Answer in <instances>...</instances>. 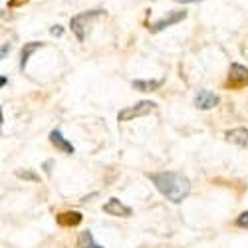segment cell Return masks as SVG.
Segmentation results:
<instances>
[{
  "mask_svg": "<svg viewBox=\"0 0 248 248\" xmlns=\"http://www.w3.org/2000/svg\"><path fill=\"white\" fill-rule=\"evenodd\" d=\"M149 179L153 181V185L157 187V191L175 204L183 202L191 193V181L185 177L183 173H175V171H165V173H153L149 175Z\"/></svg>",
  "mask_w": 248,
  "mask_h": 248,
  "instance_id": "1",
  "label": "cell"
},
{
  "mask_svg": "<svg viewBox=\"0 0 248 248\" xmlns=\"http://www.w3.org/2000/svg\"><path fill=\"white\" fill-rule=\"evenodd\" d=\"M103 14H106V10L95 8V10H88V12L76 14V16L70 20V28H72V32L76 34L78 42H86L88 32H90V28H92V22H93L95 18L103 16Z\"/></svg>",
  "mask_w": 248,
  "mask_h": 248,
  "instance_id": "2",
  "label": "cell"
},
{
  "mask_svg": "<svg viewBox=\"0 0 248 248\" xmlns=\"http://www.w3.org/2000/svg\"><path fill=\"white\" fill-rule=\"evenodd\" d=\"M151 111H155V103L149 101V99H143V101H137L135 106L131 108H125L117 113V119L119 121H133L135 117H143V115H149Z\"/></svg>",
  "mask_w": 248,
  "mask_h": 248,
  "instance_id": "3",
  "label": "cell"
},
{
  "mask_svg": "<svg viewBox=\"0 0 248 248\" xmlns=\"http://www.w3.org/2000/svg\"><path fill=\"white\" fill-rule=\"evenodd\" d=\"M185 18H187V10H171L169 14H165L163 18H159L157 22H153V24L149 26V30H151V34H159V32H163L165 28H169V26H175V24L183 22Z\"/></svg>",
  "mask_w": 248,
  "mask_h": 248,
  "instance_id": "4",
  "label": "cell"
},
{
  "mask_svg": "<svg viewBox=\"0 0 248 248\" xmlns=\"http://www.w3.org/2000/svg\"><path fill=\"white\" fill-rule=\"evenodd\" d=\"M218 103H220V97L217 93L209 92V90H199L197 95H195V106L202 111H209V109L217 108Z\"/></svg>",
  "mask_w": 248,
  "mask_h": 248,
  "instance_id": "5",
  "label": "cell"
},
{
  "mask_svg": "<svg viewBox=\"0 0 248 248\" xmlns=\"http://www.w3.org/2000/svg\"><path fill=\"white\" fill-rule=\"evenodd\" d=\"M50 143L58 149V151H62V153H66V155H72V153H76V147L72 145V143L62 135V131L60 129H52L50 131Z\"/></svg>",
  "mask_w": 248,
  "mask_h": 248,
  "instance_id": "6",
  "label": "cell"
},
{
  "mask_svg": "<svg viewBox=\"0 0 248 248\" xmlns=\"http://www.w3.org/2000/svg\"><path fill=\"white\" fill-rule=\"evenodd\" d=\"M103 213L113 215V217H123V218L131 217V209L127 204H123L119 199H109L106 204H103Z\"/></svg>",
  "mask_w": 248,
  "mask_h": 248,
  "instance_id": "7",
  "label": "cell"
},
{
  "mask_svg": "<svg viewBox=\"0 0 248 248\" xmlns=\"http://www.w3.org/2000/svg\"><path fill=\"white\" fill-rule=\"evenodd\" d=\"M229 84L231 86H246L248 84V68L240 66V64H232L229 70Z\"/></svg>",
  "mask_w": 248,
  "mask_h": 248,
  "instance_id": "8",
  "label": "cell"
},
{
  "mask_svg": "<svg viewBox=\"0 0 248 248\" xmlns=\"http://www.w3.org/2000/svg\"><path fill=\"white\" fill-rule=\"evenodd\" d=\"M226 141L234 143V145H238V147H248V129L236 127V129L226 131Z\"/></svg>",
  "mask_w": 248,
  "mask_h": 248,
  "instance_id": "9",
  "label": "cell"
},
{
  "mask_svg": "<svg viewBox=\"0 0 248 248\" xmlns=\"http://www.w3.org/2000/svg\"><path fill=\"white\" fill-rule=\"evenodd\" d=\"M44 46H46L44 42H28V44H24V48H22V54H20V70H26L30 56H32L36 50L44 48Z\"/></svg>",
  "mask_w": 248,
  "mask_h": 248,
  "instance_id": "10",
  "label": "cell"
},
{
  "mask_svg": "<svg viewBox=\"0 0 248 248\" xmlns=\"http://www.w3.org/2000/svg\"><path fill=\"white\" fill-rule=\"evenodd\" d=\"M131 86L137 92H155L163 86V79H133Z\"/></svg>",
  "mask_w": 248,
  "mask_h": 248,
  "instance_id": "11",
  "label": "cell"
},
{
  "mask_svg": "<svg viewBox=\"0 0 248 248\" xmlns=\"http://www.w3.org/2000/svg\"><path fill=\"white\" fill-rule=\"evenodd\" d=\"M81 213H78V211H68V213H62V215H58V222L62 224V226H78L79 222H81Z\"/></svg>",
  "mask_w": 248,
  "mask_h": 248,
  "instance_id": "12",
  "label": "cell"
},
{
  "mask_svg": "<svg viewBox=\"0 0 248 248\" xmlns=\"http://www.w3.org/2000/svg\"><path fill=\"white\" fill-rule=\"evenodd\" d=\"M78 242H79V248H103L101 244H97V242L93 240V234H92L90 231L81 232L79 238H78Z\"/></svg>",
  "mask_w": 248,
  "mask_h": 248,
  "instance_id": "13",
  "label": "cell"
},
{
  "mask_svg": "<svg viewBox=\"0 0 248 248\" xmlns=\"http://www.w3.org/2000/svg\"><path fill=\"white\" fill-rule=\"evenodd\" d=\"M16 177L18 179H24V181H32V183H40V175L38 173H34V171H30V169H18L16 171Z\"/></svg>",
  "mask_w": 248,
  "mask_h": 248,
  "instance_id": "14",
  "label": "cell"
},
{
  "mask_svg": "<svg viewBox=\"0 0 248 248\" xmlns=\"http://www.w3.org/2000/svg\"><path fill=\"white\" fill-rule=\"evenodd\" d=\"M236 226H240V229H248V211H244V213L236 218Z\"/></svg>",
  "mask_w": 248,
  "mask_h": 248,
  "instance_id": "15",
  "label": "cell"
},
{
  "mask_svg": "<svg viewBox=\"0 0 248 248\" xmlns=\"http://www.w3.org/2000/svg\"><path fill=\"white\" fill-rule=\"evenodd\" d=\"M52 167H54V159H48V161H44L42 169H44V173H46V175H52Z\"/></svg>",
  "mask_w": 248,
  "mask_h": 248,
  "instance_id": "16",
  "label": "cell"
},
{
  "mask_svg": "<svg viewBox=\"0 0 248 248\" xmlns=\"http://www.w3.org/2000/svg\"><path fill=\"white\" fill-rule=\"evenodd\" d=\"M50 34L52 36H62V34H64V28H62V26H52L50 28Z\"/></svg>",
  "mask_w": 248,
  "mask_h": 248,
  "instance_id": "17",
  "label": "cell"
},
{
  "mask_svg": "<svg viewBox=\"0 0 248 248\" xmlns=\"http://www.w3.org/2000/svg\"><path fill=\"white\" fill-rule=\"evenodd\" d=\"M8 52H10V44H6V42H4V44H2V50H0V58H2V60H4Z\"/></svg>",
  "mask_w": 248,
  "mask_h": 248,
  "instance_id": "18",
  "label": "cell"
},
{
  "mask_svg": "<svg viewBox=\"0 0 248 248\" xmlns=\"http://www.w3.org/2000/svg\"><path fill=\"white\" fill-rule=\"evenodd\" d=\"M175 2H181V4H193V2H201V0H175Z\"/></svg>",
  "mask_w": 248,
  "mask_h": 248,
  "instance_id": "19",
  "label": "cell"
}]
</instances>
